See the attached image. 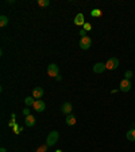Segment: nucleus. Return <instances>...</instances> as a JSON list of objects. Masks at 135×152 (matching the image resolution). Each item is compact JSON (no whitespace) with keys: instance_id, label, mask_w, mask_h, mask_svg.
Listing matches in <instances>:
<instances>
[{"instance_id":"9d476101","label":"nucleus","mask_w":135,"mask_h":152,"mask_svg":"<svg viewBox=\"0 0 135 152\" xmlns=\"http://www.w3.org/2000/svg\"><path fill=\"white\" fill-rule=\"evenodd\" d=\"M43 94H45V91H43L42 87H35L32 90V97L35 98V99H41L43 97Z\"/></svg>"},{"instance_id":"4be33fe9","label":"nucleus","mask_w":135,"mask_h":152,"mask_svg":"<svg viewBox=\"0 0 135 152\" xmlns=\"http://www.w3.org/2000/svg\"><path fill=\"white\" fill-rule=\"evenodd\" d=\"M80 36H81V38H83V37H87V31H85V30H80Z\"/></svg>"},{"instance_id":"0eeeda50","label":"nucleus","mask_w":135,"mask_h":152,"mask_svg":"<svg viewBox=\"0 0 135 152\" xmlns=\"http://www.w3.org/2000/svg\"><path fill=\"white\" fill-rule=\"evenodd\" d=\"M106 69H107L106 63H96V64L93 65V72L95 73H103Z\"/></svg>"},{"instance_id":"dca6fc26","label":"nucleus","mask_w":135,"mask_h":152,"mask_svg":"<svg viewBox=\"0 0 135 152\" xmlns=\"http://www.w3.org/2000/svg\"><path fill=\"white\" fill-rule=\"evenodd\" d=\"M90 15L95 16V18H100V16H101V11H100L99 8H95V10L90 11Z\"/></svg>"},{"instance_id":"7ed1b4c3","label":"nucleus","mask_w":135,"mask_h":152,"mask_svg":"<svg viewBox=\"0 0 135 152\" xmlns=\"http://www.w3.org/2000/svg\"><path fill=\"white\" fill-rule=\"evenodd\" d=\"M90 45H92V38H90V37L87 36L80 39V48L83 49V50H88V49L90 48Z\"/></svg>"},{"instance_id":"6e6552de","label":"nucleus","mask_w":135,"mask_h":152,"mask_svg":"<svg viewBox=\"0 0 135 152\" xmlns=\"http://www.w3.org/2000/svg\"><path fill=\"white\" fill-rule=\"evenodd\" d=\"M72 110H73V106H72L70 102H65V103L61 106V111L64 114H66V116H69V114L72 113Z\"/></svg>"},{"instance_id":"6ab92c4d","label":"nucleus","mask_w":135,"mask_h":152,"mask_svg":"<svg viewBox=\"0 0 135 152\" xmlns=\"http://www.w3.org/2000/svg\"><path fill=\"white\" fill-rule=\"evenodd\" d=\"M46 149H47V145H42L37 149V152H46Z\"/></svg>"},{"instance_id":"20e7f679","label":"nucleus","mask_w":135,"mask_h":152,"mask_svg":"<svg viewBox=\"0 0 135 152\" xmlns=\"http://www.w3.org/2000/svg\"><path fill=\"white\" fill-rule=\"evenodd\" d=\"M47 75L49 76H52V78H57L58 75H60V68H58L57 64H50L47 67Z\"/></svg>"},{"instance_id":"4468645a","label":"nucleus","mask_w":135,"mask_h":152,"mask_svg":"<svg viewBox=\"0 0 135 152\" xmlns=\"http://www.w3.org/2000/svg\"><path fill=\"white\" fill-rule=\"evenodd\" d=\"M65 121H66V124L69 126H73L74 124H76V117L72 116V114H69V116H66V120Z\"/></svg>"},{"instance_id":"412c9836","label":"nucleus","mask_w":135,"mask_h":152,"mask_svg":"<svg viewBox=\"0 0 135 152\" xmlns=\"http://www.w3.org/2000/svg\"><path fill=\"white\" fill-rule=\"evenodd\" d=\"M22 130H23V128H20V126H15V133L16 135H19Z\"/></svg>"},{"instance_id":"423d86ee","label":"nucleus","mask_w":135,"mask_h":152,"mask_svg":"<svg viewBox=\"0 0 135 152\" xmlns=\"http://www.w3.org/2000/svg\"><path fill=\"white\" fill-rule=\"evenodd\" d=\"M32 109L37 110L38 113H42V111H45V109H46V103L42 99H37L35 103H34V106H32Z\"/></svg>"},{"instance_id":"393cba45","label":"nucleus","mask_w":135,"mask_h":152,"mask_svg":"<svg viewBox=\"0 0 135 152\" xmlns=\"http://www.w3.org/2000/svg\"><path fill=\"white\" fill-rule=\"evenodd\" d=\"M0 152H7V149L6 148H1V149H0Z\"/></svg>"},{"instance_id":"f3484780","label":"nucleus","mask_w":135,"mask_h":152,"mask_svg":"<svg viewBox=\"0 0 135 152\" xmlns=\"http://www.w3.org/2000/svg\"><path fill=\"white\" fill-rule=\"evenodd\" d=\"M49 4H50L49 0H38V6H41V7H47Z\"/></svg>"},{"instance_id":"f257e3e1","label":"nucleus","mask_w":135,"mask_h":152,"mask_svg":"<svg viewBox=\"0 0 135 152\" xmlns=\"http://www.w3.org/2000/svg\"><path fill=\"white\" fill-rule=\"evenodd\" d=\"M58 139H60V133H58L57 130H52V132L49 133L47 139H46V145L47 147L55 145V143L58 141Z\"/></svg>"},{"instance_id":"a878e982","label":"nucleus","mask_w":135,"mask_h":152,"mask_svg":"<svg viewBox=\"0 0 135 152\" xmlns=\"http://www.w3.org/2000/svg\"><path fill=\"white\" fill-rule=\"evenodd\" d=\"M55 152H62V151H61V149H57V151H55Z\"/></svg>"},{"instance_id":"aec40b11","label":"nucleus","mask_w":135,"mask_h":152,"mask_svg":"<svg viewBox=\"0 0 135 152\" xmlns=\"http://www.w3.org/2000/svg\"><path fill=\"white\" fill-rule=\"evenodd\" d=\"M90 29H92V26H90V23H85V25H84V30H85V31H89Z\"/></svg>"},{"instance_id":"a211bd4d","label":"nucleus","mask_w":135,"mask_h":152,"mask_svg":"<svg viewBox=\"0 0 135 152\" xmlns=\"http://www.w3.org/2000/svg\"><path fill=\"white\" fill-rule=\"evenodd\" d=\"M124 76H126V78H124V79H129V80H130V79H131V78H132V71H126Z\"/></svg>"},{"instance_id":"b1692460","label":"nucleus","mask_w":135,"mask_h":152,"mask_svg":"<svg viewBox=\"0 0 135 152\" xmlns=\"http://www.w3.org/2000/svg\"><path fill=\"white\" fill-rule=\"evenodd\" d=\"M55 80H58V81H61V80H62V76H60V75H58L57 78H55Z\"/></svg>"},{"instance_id":"2eb2a0df","label":"nucleus","mask_w":135,"mask_h":152,"mask_svg":"<svg viewBox=\"0 0 135 152\" xmlns=\"http://www.w3.org/2000/svg\"><path fill=\"white\" fill-rule=\"evenodd\" d=\"M7 25H8V18H7L6 15H1V16H0V26L6 27Z\"/></svg>"},{"instance_id":"9b49d317","label":"nucleus","mask_w":135,"mask_h":152,"mask_svg":"<svg viewBox=\"0 0 135 152\" xmlns=\"http://www.w3.org/2000/svg\"><path fill=\"white\" fill-rule=\"evenodd\" d=\"M35 117L32 116V114H30V116H27L26 118H24V124H26V126H34L35 125Z\"/></svg>"},{"instance_id":"ddd939ff","label":"nucleus","mask_w":135,"mask_h":152,"mask_svg":"<svg viewBox=\"0 0 135 152\" xmlns=\"http://www.w3.org/2000/svg\"><path fill=\"white\" fill-rule=\"evenodd\" d=\"M35 98L34 97H27L26 99H24V103H26V106L27 107H32L34 106V103H35Z\"/></svg>"},{"instance_id":"f03ea898","label":"nucleus","mask_w":135,"mask_h":152,"mask_svg":"<svg viewBox=\"0 0 135 152\" xmlns=\"http://www.w3.org/2000/svg\"><path fill=\"white\" fill-rule=\"evenodd\" d=\"M106 67L108 71H113V69H116L118 67H119V60L116 57H111L108 60V61L106 63Z\"/></svg>"},{"instance_id":"1a4fd4ad","label":"nucleus","mask_w":135,"mask_h":152,"mask_svg":"<svg viewBox=\"0 0 135 152\" xmlns=\"http://www.w3.org/2000/svg\"><path fill=\"white\" fill-rule=\"evenodd\" d=\"M74 23H76V25H77V26H84V25H85V16H84V14H77V15H76V18H74Z\"/></svg>"},{"instance_id":"f8f14e48","label":"nucleus","mask_w":135,"mask_h":152,"mask_svg":"<svg viewBox=\"0 0 135 152\" xmlns=\"http://www.w3.org/2000/svg\"><path fill=\"white\" fill-rule=\"evenodd\" d=\"M126 137H127V140H130V141H135V128L127 130V133H126Z\"/></svg>"},{"instance_id":"39448f33","label":"nucleus","mask_w":135,"mask_h":152,"mask_svg":"<svg viewBox=\"0 0 135 152\" xmlns=\"http://www.w3.org/2000/svg\"><path fill=\"white\" fill-rule=\"evenodd\" d=\"M131 87H132V84L129 79H123L119 84V90L123 91V92H129V91L131 90Z\"/></svg>"},{"instance_id":"5701e85b","label":"nucleus","mask_w":135,"mask_h":152,"mask_svg":"<svg viewBox=\"0 0 135 152\" xmlns=\"http://www.w3.org/2000/svg\"><path fill=\"white\" fill-rule=\"evenodd\" d=\"M23 114H24V117L30 116V109H24V110H23Z\"/></svg>"}]
</instances>
